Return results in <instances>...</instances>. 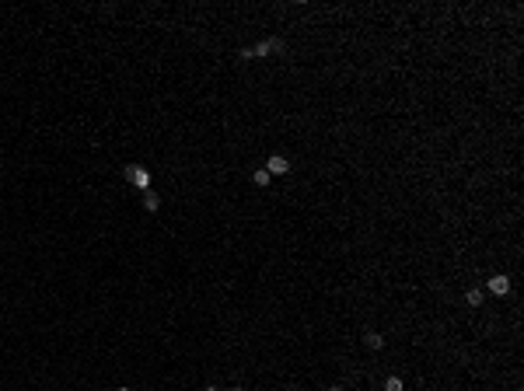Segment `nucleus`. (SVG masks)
I'll use <instances>...</instances> for the list:
<instances>
[{"mask_svg": "<svg viewBox=\"0 0 524 391\" xmlns=\"http://www.w3.org/2000/svg\"><path fill=\"white\" fill-rule=\"evenodd\" d=\"M283 49V42L280 39H266V42H259L255 49H241V56L245 59H259V56H269V53H280Z\"/></svg>", "mask_w": 524, "mask_h": 391, "instance_id": "1", "label": "nucleus"}, {"mask_svg": "<svg viewBox=\"0 0 524 391\" xmlns=\"http://www.w3.org/2000/svg\"><path fill=\"white\" fill-rule=\"evenodd\" d=\"M126 182H133L136 189H143V192L151 189V175H147L140 164H126Z\"/></svg>", "mask_w": 524, "mask_h": 391, "instance_id": "2", "label": "nucleus"}, {"mask_svg": "<svg viewBox=\"0 0 524 391\" xmlns=\"http://www.w3.org/2000/svg\"><path fill=\"white\" fill-rule=\"evenodd\" d=\"M266 171H269V175H287V171H290V161L280 157V154H273L269 161H266Z\"/></svg>", "mask_w": 524, "mask_h": 391, "instance_id": "3", "label": "nucleus"}, {"mask_svg": "<svg viewBox=\"0 0 524 391\" xmlns=\"http://www.w3.org/2000/svg\"><path fill=\"white\" fill-rule=\"evenodd\" d=\"M489 293H496V297L510 293V279H507V276H493V279H489Z\"/></svg>", "mask_w": 524, "mask_h": 391, "instance_id": "4", "label": "nucleus"}, {"mask_svg": "<svg viewBox=\"0 0 524 391\" xmlns=\"http://www.w3.org/2000/svg\"><path fill=\"white\" fill-rule=\"evenodd\" d=\"M143 206H147L151 213H154V210H161V196H157V192H151V189H147V192H143Z\"/></svg>", "mask_w": 524, "mask_h": 391, "instance_id": "5", "label": "nucleus"}, {"mask_svg": "<svg viewBox=\"0 0 524 391\" xmlns=\"http://www.w3.org/2000/svg\"><path fill=\"white\" fill-rule=\"evenodd\" d=\"M269 171H266V168H259V171H255V175H252V182H255V185H259V189H266V185H269Z\"/></svg>", "mask_w": 524, "mask_h": 391, "instance_id": "6", "label": "nucleus"}, {"mask_svg": "<svg viewBox=\"0 0 524 391\" xmlns=\"http://www.w3.org/2000/svg\"><path fill=\"white\" fill-rule=\"evenodd\" d=\"M364 342H367L370 350H381V346H385V339H381L378 332H367V335H364Z\"/></svg>", "mask_w": 524, "mask_h": 391, "instance_id": "7", "label": "nucleus"}, {"mask_svg": "<svg viewBox=\"0 0 524 391\" xmlns=\"http://www.w3.org/2000/svg\"><path fill=\"white\" fill-rule=\"evenodd\" d=\"M465 300L472 304V308H479V304H483V290H468V293H465Z\"/></svg>", "mask_w": 524, "mask_h": 391, "instance_id": "8", "label": "nucleus"}, {"mask_svg": "<svg viewBox=\"0 0 524 391\" xmlns=\"http://www.w3.org/2000/svg\"><path fill=\"white\" fill-rule=\"evenodd\" d=\"M385 391H402V377H388L385 381Z\"/></svg>", "mask_w": 524, "mask_h": 391, "instance_id": "9", "label": "nucleus"}, {"mask_svg": "<svg viewBox=\"0 0 524 391\" xmlns=\"http://www.w3.org/2000/svg\"><path fill=\"white\" fill-rule=\"evenodd\" d=\"M206 391H220V388H206Z\"/></svg>", "mask_w": 524, "mask_h": 391, "instance_id": "10", "label": "nucleus"}, {"mask_svg": "<svg viewBox=\"0 0 524 391\" xmlns=\"http://www.w3.org/2000/svg\"><path fill=\"white\" fill-rule=\"evenodd\" d=\"M227 391H241V388H227Z\"/></svg>", "mask_w": 524, "mask_h": 391, "instance_id": "11", "label": "nucleus"}, {"mask_svg": "<svg viewBox=\"0 0 524 391\" xmlns=\"http://www.w3.org/2000/svg\"><path fill=\"white\" fill-rule=\"evenodd\" d=\"M329 391H343V388H329Z\"/></svg>", "mask_w": 524, "mask_h": 391, "instance_id": "12", "label": "nucleus"}, {"mask_svg": "<svg viewBox=\"0 0 524 391\" xmlns=\"http://www.w3.org/2000/svg\"><path fill=\"white\" fill-rule=\"evenodd\" d=\"M116 391H130V388H116Z\"/></svg>", "mask_w": 524, "mask_h": 391, "instance_id": "13", "label": "nucleus"}]
</instances>
